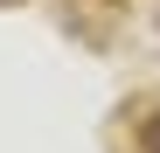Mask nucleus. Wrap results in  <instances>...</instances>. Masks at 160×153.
I'll return each instance as SVG.
<instances>
[{"mask_svg":"<svg viewBox=\"0 0 160 153\" xmlns=\"http://www.w3.org/2000/svg\"><path fill=\"white\" fill-rule=\"evenodd\" d=\"M139 139H146V153H160V111L146 118V132H139Z\"/></svg>","mask_w":160,"mask_h":153,"instance_id":"1","label":"nucleus"}]
</instances>
